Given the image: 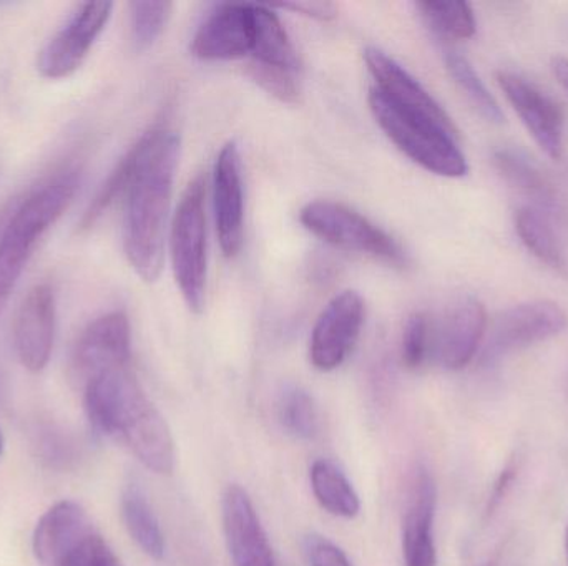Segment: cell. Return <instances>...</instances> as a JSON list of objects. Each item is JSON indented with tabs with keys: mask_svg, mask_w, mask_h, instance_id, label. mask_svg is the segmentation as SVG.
I'll list each match as a JSON object with an SVG mask.
<instances>
[{
	"mask_svg": "<svg viewBox=\"0 0 568 566\" xmlns=\"http://www.w3.org/2000/svg\"><path fill=\"white\" fill-rule=\"evenodd\" d=\"M566 311L552 301H529L500 312L484 344L480 362L494 364L506 356L539 344L567 328Z\"/></svg>",
	"mask_w": 568,
	"mask_h": 566,
	"instance_id": "7",
	"label": "cell"
},
{
	"mask_svg": "<svg viewBox=\"0 0 568 566\" xmlns=\"http://www.w3.org/2000/svg\"><path fill=\"white\" fill-rule=\"evenodd\" d=\"M112 2H89L75 10L37 56V70L49 80L73 75L112 17Z\"/></svg>",
	"mask_w": 568,
	"mask_h": 566,
	"instance_id": "8",
	"label": "cell"
},
{
	"mask_svg": "<svg viewBox=\"0 0 568 566\" xmlns=\"http://www.w3.org/2000/svg\"><path fill=\"white\" fill-rule=\"evenodd\" d=\"M132 40L139 52L159 40L172 16V2H132Z\"/></svg>",
	"mask_w": 568,
	"mask_h": 566,
	"instance_id": "29",
	"label": "cell"
},
{
	"mask_svg": "<svg viewBox=\"0 0 568 566\" xmlns=\"http://www.w3.org/2000/svg\"><path fill=\"white\" fill-rule=\"evenodd\" d=\"M205 179H193L180 199L170 233L173 275L190 311H203L209 272L206 249Z\"/></svg>",
	"mask_w": 568,
	"mask_h": 566,
	"instance_id": "5",
	"label": "cell"
},
{
	"mask_svg": "<svg viewBox=\"0 0 568 566\" xmlns=\"http://www.w3.org/2000/svg\"><path fill=\"white\" fill-rule=\"evenodd\" d=\"M433 348V322L424 312L409 316L404 326L400 358L407 369H419L430 359Z\"/></svg>",
	"mask_w": 568,
	"mask_h": 566,
	"instance_id": "30",
	"label": "cell"
},
{
	"mask_svg": "<svg viewBox=\"0 0 568 566\" xmlns=\"http://www.w3.org/2000/svg\"><path fill=\"white\" fill-rule=\"evenodd\" d=\"M255 30V3H222L203 20L190 49L210 62L243 59L252 55Z\"/></svg>",
	"mask_w": 568,
	"mask_h": 566,
	"instance_id": "12",
	"label": "cell"
},
{
	"mask_svg": "<svg viewBox=\"0 0 568 566\" xmlns=\"http://www.w3.org/2000/svg\"><path fill=\"white\" fill-rule=\"evenodd\" d=\"M303 547L311 566H351L346 554L321 535H307Z\"/></svg>",
	"mask_w": 568,
	"mask_h": 566,
	"instance_id": "33",
	"label": "cell"
},
{
	"mask_svg": "<svg viewBox=\"0 0 568 566\" xmlns=\"http://www.w3.org/2000/svg\"><path fill=\"white\" fill-rule=\"evenodd\" d=\"M250 73H252L253 80L270 95L276 96L284 103L300 102L301 89L300 76H297L300 73L256 65V63H250Z\"/></svg>",
	"mask_w": 568,
	"mask_h": 566,
	"instance_id": "31",
	"label": "cell"
},
{
	"mask_svg": "<svg viewBox=\"0 0 568 566\" xmlns=\"http://www.w3.org/2000/svg\"><path fill=\"white\" fill-rule=\"evenodd\" d=\"M367 100L377 125L414 163L434 175L447 178L467 175L469 165L457 143V130L447 128L427 116L397 105L376 86L369 90Z\"/></svg>",
	"mask_w": 568,
	"mask_h": 566,
	"instance_id": "4",
	"label": "cell"
},
{
	"mask_svg": "<svg viewBox=\"0 0 568 566\" xmlns=\"http://www.w3.org/2000/svg\"><path fill=\"white\" fill-rule=\"evenodd\" d=\"M364 318L366 306L356 291H343L334 296L311 332V364L321 372L339 368L359 339Z\"/></svg>",
	"mask_w": 568,
	"mask_h": 566,
	"instance_id": "9",
	"label": "cell"
},
{
	"mask_svg": "<svg viewBox=\"0 0 568 566\" xmlns=\"http://www.w3.org/2000/svg\"><path fill=\"white\" fill-rule=\"evenodd\" d=\"M92 534L95 528L82 505L59 502L37 522L32 535L33 555L43 566H60Z\"/></svg>",
	"mask_w": 568,
	"mask_h": 566,
	"instance_id": "18",
	"label": "cell"
},
{
	"mask_svg": "<svg viewBox=\"0 0 568 566\" xmlns=\"http://www.w3.org/2000/svg\"><path fill=\"white\" fill-rule=\"evenodd\" d=\"M494 165L497 172L504 176L514 188L520 189L526 195L532 196L537 202L550 205L554 203L552 185L547 182L544 173L516 150L503 148L494 153Z\"/></svg>",
	"mask_w": 568,
	"mask_h": 566,
	"instance_id": "24",
	"label": "cell"
},
{
	"mask_svg": "<svg viewBox=\"0 0 568 566\" xmlns=\"http://www.w3.org/2000/svg\"><path fill=\"white\" fill-rule=\"evenodd\" d=\"M2 451H3V439H2V434H0V455H2Z\"/></svg>",
	"mask_w": 568,
	"mask_h": 566,
	"instance_id": "36",
	"label": "cell"
},
{
	"mask_svg": "<svg viewBox=\"0 0 568 566\" xmlns=\"http://www.w3.org/2000/svg\"><path fill=\"white\" fill-rule=\"evenodd\" d=\"M280 424L300 441H313L320 432V414L313 398L297 385H286L276 402Z\"/></svg>",
	"mask_w": 568,
	"mask_h": 566,
	"instance_id": "26",
	"label": "cell"
},
{
	"mask_svg": "<svg viewBox=\"0 0 568 566\" xmlns=\"http://www.w3.org/2000/svg\"><path fill=\"white\" fill-rule=\"evenodd\" d=\"M122 517L130 537L153 560L165 557V537L159 518L139 482L130 481L122 492Z\"/></svg>",
	"mask_w": 568,
	"mask_h": 566,
	"instance_id": "21",
	"label": "cell"
},
{
	"mask_svg": "<svg viewBox=\"0 0 568 566\" xmlns=\"http://www.w3.org/2000/svg\"><path fill=\"white\" fill-rule=\"evenodd\" d=\"M416 7L440 37L466 40L476 33V17L467 2H417Z\"/></svg>",
	"mask_w": 568,
	"mask_h": 566,
	"instance_id": "28",
	"label": "cell"
},
{
	"mask_svg": "<svg viewBox=\"0 0 568 566\" xmlns=\"http://www.w3.org/2000/svg\"><path fill=\"white\" fill-rule=\"evenodd\" d=\"M300 222L307 231L334 248L373 256L399 268L407 265L406 253L393 236L343 203L310 202L301 208Z\"/></svg>",
	"mask_w": 568,
	"mask_h": 566,
	"instance_id": "6",
	"label": "cell"
},
{
	"mask_svg": "<svg viewBox=\"0 0 568 566\" xmlns=\"http://www.w3.org/2000/svg\"><path fill=\"white\" fill-rule=\"evenodd\" d=\"M140 152H142V138L125 153V156H123L119 163H116L115 168L110 173L102 188L99 189L95 198L90 203L89 208L85 209L82 219H80V231H87V229L93 228L95 223L105 215L106 209H109L120 196L126 195V189H129L133 175H135Z\"/></svg>",
	"mask_w": 568,
	"mask_h": 566,
	"instance_id": "25",
	"label": "cell"
},
{
	"mask_svg": "<svg viewBox=\"0 0 568 566\" xmlns=\"http://www.w3.org/2000/svg\"><path fill=\"white\" fill-rule=\"evenodd\" d=\"M364 62H366L373 79L376 80V89L383 92L387 99L410 112L427 116L447 128L457 130L446 110L393 56L387 55L377 47H367L364 50Z\"/></svg>",
	"mask_w": 568,
	"mask_h": 566,
	"instance_id": "19",
	"label": "cell"
},
{
	"mask_svg": "<svg viewBox=\"0 0 568 566\" xmlns=\"http://www.w3.org/2000/svg\"><path fill=\"white\" fill-rule=\"evenodd\" d=\"M80 188V173L65 169L30 193L0 236V316L16 289L37 243L60 218Z\"/></svg>",
	"mask_w": 568,
	"mask_h": 566,
	"instance_id": "3",
	"label": "cell"
},
{
	"mask_svg": "<svg viewBox=\"0 0 568 566\" xmlns=\"http://www.w3.org/2000/svg\"><path fill=\"white\" fill-rule=\"evenodd\" d=\"M255 45L252 63L300 73V60L278 13L270 7L255 3Z\"/></svg>",
	"mask_w": 568,
	"mask_h": 566,
	"instance_id": "20",
	"label": "cell"
},
{
	"mask_svg": "<svg viewBox=\"0 0 568 566\" xmlns=\"http://www.w3.org/2000/svg\"><path fill=\"white\" fill-rule=\"evenodd\" d=\"M566 552H567V560H568V527H567V534H566Z\"/></svg>",
	"mask_w": 568,
	"mask_h": 566,
	"instance_id": "37",
	"label": "cell"
},
{
	"mask_svg": "<svg viewBox=\"0 0 568 566\" xmlns=\"http://www.w3.org/2000/svg\"><path fill=\"white\" fill-rule=\"evenodd\" d=\"M132 356L129 318L115 311L95 319L80 336L72 358L73 378L79 384L110 369L125 368Z\"/></svg>",
	"mask_w": 568,
	"mask_h": 566,
	"instance_id": "11",
	"label": "cell"
},
{
	"mask_svg": "<svg viewBox=\"0 0 568 566\" xmlns=\"http://www.w3.org/2000/svg\"><path fill=\"white\" fill-rule=\"evenodd\" d=\"M497 82L542 152L550 158H562L566 133L562 109L539 86L519 73L500 70Z\"/></svg>",
	"mask_w": 568,
	"mask_h": 566,
	"instance_id": "10",
	"label": "cell"
},
{
	"mask_svg": "<svg viewBox=\"0 0 568 566\" xmlns=\"http://www.w3.org/2000/svg\"><path fill=\"white\" fill-rule=\"evenodd\" d=\"M552 72L557 82H559L562 89L568 93V59H566V56H554Z\"/></svg>",
	"mask_w": 568,
	"mask_h": 566,
	"instance_id": "35",
	"label": "cell"
},
{
	"mask_svg": "<svg viewBox=\"0 0 568 566\" xmlns=\"http://www.w3.org/2000/svg\"><path fill=\"white\" fill-rule=\"evenodd\" d=\"M180 136L152 128L142 136L135 175L126 189L123 249L133 271L155 282L165 261L166 223L179 166Z\"/></svg>",
	"mask_w": 568,
	"mask_h": 566,
	"instance_id": "1",
	"label": "cell"
},
{
	"mask_svg": "<svg viewBox=\"0 0 568 566\" xmlns=\"http://www.w3.org/2000/svg\"><path fill=\"white\" fill-rule=\"evenodd\" d=\"M213 203L216 233L226 258L239 255L245 229V186L242 155L235 142H229L216 156L213 169Z\"/></svg>",
	"mask_w": 568,
	"mask_h": 566,
	"instance_id": "13",
	"label": "cell"
},
{
	"mask_svg": "<svg viewBox=\"0 0 568 566\" xmlns=\"http://www.w3.org/2000/svg\"><path fill=\"white\" fill-rule=\"evenodd\" d=\"M310 481L314 497L324 511L341 518H354L359 514V495L336 464L324 459L314 462Z\"/></svg>",
	"mask_w": 568,
	"mask_h": 566,
	"instance_id": "22",
	"label": "cell"
},
{
	"mask_svg": "<svg viewBox=\"0 0 568 566\" xmlns=\"http://www.w3.org/2000/svg\"><path fill=\"white\" fill-rule=\"evenodd\" d=\"M223 531L235 566H276L268 535L248 492L230 485L223 495Z\"/></svg>",
	"mask_w": 568,
	"mask_h": 566,
	"instance_id": "15",
	"label": "cell"
},
{
	"mask_svg": "<svg viewBox=\"0 0 568 566\" xmlns=\"http://www.w3.org/2000/svg\"><path fill=\"white\" fill-rule=\"evenodd\" d=\"M517 235L523 239L526 248L536 256L539 261L559 272L567 271L566 256L560 248L556 231L550 225L549 218L532 206H524L516 213Z\"/></svg>",
	"mask_w": 568,
	"mask_h": 566,
	"instance_id": "23",
	"label": "cell"
},
{
	"mask_svg": "<svg viewBox=\"0 0 568 566\" xmlns=\"http://www.w3.org/2000/svg\"><path fill=\"white\" fill-rule=\"evenodd\" d=\"M487 315L476 298L460 299L444 318L433 325L430 359L449 371L469 366L486 338Z\"/></svg>",
	"mask_w": 568,
	"mask_h": 566,
	"instance_id": "14",
	"label": "cell"
},
{
	"mask_svg": "<svg viewBox=\"0 0 568 566\" xmlns=\"http://www.w3.org/2000/svg\"><path fill=\"white\" fill-rule=\"evenodd\" d=\"M83 402L97 434L122 442L149 471L172 474L176 459L172 431L129 366L87 381Z\"/></svg>",
	"mask_w": 568,
	"mask_h": 566,
	"instance_id": "2",
	"label": "cell"
},
{
	"mask_svg": "<svg viewBox=\"0 0 568 566\" xmlns=\"http://www.w3.org/2000/svg\"><path fill=\"white\" fill-rule=\"evenodd\" d=\"M55 295L49 285L30 289L16 316L13 341L23 368L40 372L47 368L55 338Z\"/></svg>",
	"mask_w": 568,
	"mask_h": 566,
	"instance_id": "16",
	"label": "cell"
},
{
	"mask_svg": "<svg viewBox=\"0 0 568 566\" xmlns=\"http://www.w3.org/2000/svg\"><path fill=\"white\" fill-rule=\"evenodd\" d=\"M283 7L317 20H333L337 16L336 6L331 2H294L284 3Z\"/></svg>",
	"mask_w": 568,
	"mask_h": 566,
	"instance_id": "34",
	"label": "cell"
},
{
	"mask_svg": "<svg viewBox=\"0 0 568 566\" xmlns=\"http://www.w3.org/2000/svg\"><path fill=\"white\" fill-rule=\"evenodd\" d=\"M436 505V482L433 474L420 465L410 484L403 521V555L406 566H437L434 541Z\"/></svg>",
	"mask_w": 568,
	"mask_h": 566,
	"instance_id": "17",
	"label": "cell"
},
{
	"mask_svg": "<svg viewBox=\"0 0 568 566\" xmlns=\"http://www.w3.org/2000/svg\"><path fill=\"white\" fill-rule=\"evenodd\" d=\"M444 62H446L447 72L450 73L454 82L463 90L464 95L473 103L474 109H476L487 122L500 125V123L504 122L503 110H500L499 103L494 99L493 93L484 85L480 76L477 75L469 60L460 55L456 50L446 49L444 50Z\"/></svg>",
	"mask_w": 568,
	"mask_h": 566,
	"instance_id": "27",
	"label": "cell"
},
{
	"mask_svg": "<svg viewBox=\"0 0 568 566\" xmlns=\"http://www.w3.org/2000/svg\"><path fill=\"white\" fill-rule=\"evenodd\" d=\"M60 566H123L112 548L99 534L82 542Z\"/></svg>",
	"mask_w": 568,
	"mask_h": 566,
	"instance_id": "32",
	"label": "cell"
}]
</instances>
